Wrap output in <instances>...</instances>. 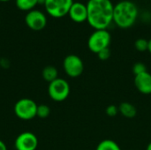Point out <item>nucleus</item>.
Instances as JSON below:
<instances>
[{
	"label": "nucleus",
	"mask_w": 151,
	"mask_h": 150,
	"mask_svg": "<svg viewBox=\"0 0 151 150\" xmlns=\"http://www.w3.org/2000/svg\"><path fill=\"white\" fill-rule=\"evenodd\" d=\"M134 47L140 52L147 51L149 49V40L144 38H139L134 42Z\"/></svg>",
	"instance_id": "17"
},
{
	"label": "nucleus",
	"mask_w": 151,
	"mask_h": 150,
	"mask_svg": "<svg viewBox=\"0 0 151 150\" xmlns=\"http://www.w3.org/2000/svg\"><path fill=\"white\" fill-rule=\"evenodd\" d=\"M42 78L44 79V80L50 83L58 78V72L56 67H54L52 65H48L43 68V70L42 72Z\"/></svg>",
	"instance_id": "13"
},
{
	"label": "nucleus",
	"mask_w": 151,
	"mask_h": 150,
	"mask_svg": "<svg viewBox=\"0 0 151 150\" xmlns=\"http://www.w3.org/2000/svg\"><path fill=\"white\" fill-rule=\"evenodd\" d=\"M147 72V66L144 63L142 62H137L133 66V72L134 74V76L139 75L141 73H143Z\"/></svg>",
	"instance_id": "18"
},
{
	"label": "nucleus",
	"mask_w": 151,
	"mask_h": 150,
	"mask_svg": "<svg viewBox=\"0 0 151 150\" xmlns=\"http://www.w3.org/2000/svg\"><path fill=\"white\" fill-rule=\"evenodd\" d=\"M73 2V0H46L44 7L50 16L62 18L68 14Z\"/></svg>",
	"instance_id": "6"
},
{
	"label": "nucleus",
	"mask_w": 151,
	"mask_h": 150,
	"mask_svg": "<svg viewBox=\"0 0 151 150\" xmlns=\"http://www.w3.org/2000/svg\"><path fill=\"white\" fill-rule=\"evenodd\" d=\"M111 35L107 29L95 30L88 39V47L93 53L97 54L101 50L109 48Z\"/></svg>",
	"instance_id": "3"
},
{
	"label": "nucleus",
	"mask_w": 151,
	"mask_h": 150,
	"mask_svg": "<svg viewBox=\"0 0 151 150\" xmlns=\"http://www.w3.org/2000/svg\"><path fill=\"white\" fill-rule=\"evenodd\" d=\"M10 0H0V2H8Z\"/></svg>",
	"instance_id": "25"
},
{
	"label": "nucleus",
	"mask_w": 151,
	"mask_h": 150,
	"mask_svg": "<svg viewBox=\"0 0 151 150\" xmlns=\"http://www.w3.org/2000/svg\"><path fill=\"white\" fill-rule=\"evenodd\" d=\"M68 15L70 19L76 23H82L88 19V9L87 4L81 2H73L72 4Z\"/></svg>",
	"instance_id": "10"
},
{
	"label": "nucleus",
	"mask_w": 151,
	"mask_h": 150,
	"mask_svg": "<svg viewBox=\"0 0 151 150\" xmlns=\"http://www.w3.org/2000/svg\"><path fill=\"white\" fill-rule=\"evenodd\" d=\"M96 150H122L119 144L112 140H104L100 141Z\"/></svg>",
	"instance_id": "15"
},
{
	"label": "nucleus",
	"mask_w": 151,
	"mask_h": 150,
	"mask_svg": "<svg viewBox=\"0 0 151 150\" xmlns=\"http://www.w3.org/2000/svg\"><path fill=\"white\" fill-rule=\"evenodd\" d=\"M63 68L67 76L77 78L82 74L84 71V64L79 56L70 54L65 57L63 61Z\"/></svg>",
	"instance_id": "7"
},
{
	"label": "nucleus",
	"mask_w": 151,
	"mask_h": 150,
	"mask_svg": "<svg viewBox=\"0 0 151 150\" xmlns=\"http://www.w3.org/2000/svg\"><path fill=\"white\" fill-rule=\"evenodd\" d=\"M50 109L48 105L40 104L37 106L36 117H38L40 118H46L50 116Z\"/></svg>",
	"instance_id": "16"
},
{
	"label": "nucleus",
	"mask_w": 151,
	"mask_h": 150,
	"mask_svg": "<svg viewBox=\"0 0 151 150\" xmlns=\"http://www.w3.org/2000/svg\"><path fill=\"white\" fill-rule=\"evenodd\" d=\"M26 25L34 31H40L47 25L46 15L39 10H32L27 12L25 16Z\"/></svg>",
	"instance_id": "8"
},
{
	"label": "nucleus",
	"mask_w": 151,
	"mask_h": 150,
	"mask_svg": "<svg viewBox=\"0 0 151 150\" xmlns=\"http://www.w3.org/2000/svg\"><path fill=\"white\" fill-rule=\"evenodd\" d=\"M139 16V9L130 0H121L114 5L113 22L119 27L127 29L134 25Z\"/></svg>",
	"instance_id": "2"
},
{
	"label": "nucleus",
	"mask_w": 151,
	"mask_h": 150,
	"mask_svg": "<svg viewBox=\"0 0 151 150\" xmlns=\"http://www.w3.org/2000/svg\"><path fill=\"white\" fill-rule=\"evenodd\" d=\"M70 91L71 88L68 81L61 78H58L50 82L48 88L49 95L55 102H63L66 100L70 95Z\"/></svg>",
	"instance_id": "4"
},
{
	"label": "nucleus",
	"mask_w": 151,
	"mask_h": 150,
	"mask_svg": "<svg viewBox=\"0 0 151 150\" xmlns=\"http://www.w3.org/2000/svg\"><path fill=\"white\" fill-rule=\"evenodd\" d=\"M119 112L127 118H133L137 114V109L133 103L123 102L119 105Z\"/></svg>",
	"instance_id": "12"
},
{
	"label": "nucleus",
	"mask_w": 151,
	"mask_h": 150,
	"mask_svg": "<svg viewBox=\"0 0 151 150\" xmlns=\"http://www.w3.org/2000/svg\"><path fill=\"white\" fill-rule=\"evenodd\" d=\"M105 113L107 116L109 117H116L118 115L119 112V106H116L114 104H111V105H108L105 109Z\"/></svg>",
	"instance_id": "19"
},
{
	"label": "nucleus",
	"mask_w": 151,
	"mask_h": 150,
	"mask_svg": "<svg viewBox=\"0 0 151 150\" xmlns=\"http://www.w3.org/2000/svg\"><path fill=\"white\" fill-rule=\"evenodd\" d=\"M0 150H7V147L5 145V143L0 140Z\"/></svg>",
	"instance_id": "21"
},
{
	"label": "nucleus",
	"mask_w": 151,
	"mask_h": 150,
	"mask_svg": "<svg viewBox=\"0 0 151 150\" xmlns=\"http://www.w3.org/2000/svg\"><path fill=\"white\" fill-rule=\"evenodd\" d=\"M14 145L16 150H35L38 146V139L33 133L24 132L17 136Z\"/></svg>",
	"instance_id": "9"
},
{
	"label": "nucleus",
	"mask_w": 151,
	"mask_h": 150,
	"mask_svg": "<svg viewBox=\"0 0 151 150\" xmlns=\"http://www.w3.org/2000/svg\"><path fill=\"white\" fill-rule=\"evenodd\" d=\"M96 55H97V57H98V58L100 60L105 61V60H108L110 58V57H111V50H110L109 48H107V49H104V50H101Z\"/></svg>",
	"instance_id": "20"
},
{
	"label": "nucleus",
	"mask_w": 151,
	"mask_h": 150,
	"mask_svg": "<svg viewBox=\"0 0 151 150\" xmlns=\"http://www.w3.org/2000/svg\"><path fill=\"white\" fill-rule=\"evenodd\" d=\"M37 104L29 98H22L14 105V112L16 116L22 120H30L36 117Z\"/></svg>",
	"instance_id": "5"
},
{
	"label": "nucleus",
	"mask_w": 151,
	"mask_h": 150,
	"mask_svg": "<svg viewBox=\"0 0 151 150\" xmlns=\"http://www.w3.org/2000/svg\"><path fill=\"white\" fill-rule=\"evenodd\" d=\"M148 51L151 54V38L149 40V49H148Z\"/></svg>",
	"instance_id": "22"
},
{
	"label": "nucleus",
	"mask_w": 151,
	"mask_h": 150,
	"mask_svg": "<svg viewBox=\"0 0 151 150\" xmlns=\"http://www.w3.org/2000/svg\"><path fill=\"white\" fill-rule=\"evenodd\" d=\"M87 4L88 24L95 29H107L113 22L114 4L111 0H88Z\"/></svg>",
	"instance_id": "1"
},
{
	"label": "nucleus",
	"mask_w": 151,
	"mask_h": 150,
	"mask_svg": "<svg viewBox=\"0 0 151 150\" xmlns=\"http://www.w3.org/2000/svg\"><path fill=\"white\" fill-rule=\"evenodd\" d=\"M134 83L141 94L151 95V73L148 71L134 76Z\"/></svg>",
	"instance_id": "11"
},
{
	"label": "nucleus",
	"mask_w": 151,
	"mask_h": 150,
	"mask_svg": "<svg viewBox=\"0 0 151 150\" xmlns=\"http://www.w3.org/2000/svg\"><path fill=\"white\" fill-rule=\"evenodd\" d=\"M15 4L19 10L29 11L35 9L38 2L37 0H15Z\"/></svg>",
	"instance_id": "14"
},
{
	"label": "nucleus",
	"mask_w": 151,
	"mask_h": 150,
	"mask_svg": "<svg viewBox=\"0 0 151 150\" xmlns=\"http://www.w3.org/2000/svg\"><path fill=\"white\" fill-rule=\"evenodd\" d=\"M45 1H46V0H37L38 4H43V5H44V4H45Z\"/></svg>",
	"instance_id": "23"
},
{
	"label": "nucleus",
	"mask_w": 151,
	"mask_h": 150,
	"mask_svg": "<svg viewBox=\"0 0 151 150\" xmlns=\"http://www.w3.org/2000/svg\"><path fill=\"white\" fill-rule=\"evenodd\" d=\"M146 150H151V142H150V143L148 144V146H147V148H146Z\"/></svg>",
	"instance_id": "24"
}]
</instances>
